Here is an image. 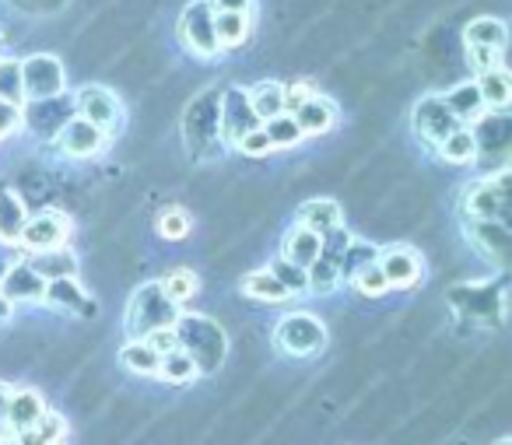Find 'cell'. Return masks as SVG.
Instances as JSON below:
<instances>
[{"label":"cell","instance_id":"cell-1","mask_svg":"<svg viewBox=\"0 0 512 445\" xmlns=\"http://www.w3.org/2000/svg\"><path fill=\"white\" fill-rule=\"evenodd\" d=\"M176 344L186 358L197 365V375H211L225 365L228 358V337L214 319L207 316H179L176 319Z\"/></svg>","mask_w":512,"mask_h":445},{"label":"cell","instance_id":"cell-2","mask_svg":"<svg viewBox=\"0 0 512 445\" xmlns=\"http://www.w3.org/2000/svg\"><path fill=\"white\" fill-rule=\"evenodd\" d=\"M179 316H183V312L165 295L162 284L158 281L141 284V288L134 291V298H130V309H127V337L148 340L151 333H158V330H172Z\"/></svg>","mask_w":512,"mask_h":445},{"label":"cell","instance_id":"cell-3","mask_svg":"<svg viewBox=\"0 0 512 445\" xmlns=\"http://www.w3.org/2000/svg\"><path fill=\"white\" fill-rule=\"evenodd\" d=\"M274 347L288 358H313L327 347V326L313 312H288L274 330Z\"/></svg>","mask_w":512,"mask_h":445},{"label":"cell","instance_id":"cell-4","mask_svg":"<svg viewBox=\"0 0 512 445\" xmlns=\"http://www.w3.org/2000/svg\"><path fill=\"white\" fill-rule=\"evenodd\" d=\"M18 71H22V92L29 102H50L64 95L67 74L53 53H32L18 64Z\"/></svg>","mask_w":512,"mask_h":445},{"label":"cell","instance_id":"cell-5","mask_svg":"<svg viewBox=\"0 0 512 445\" xmlns=\"http://www.w3.org/2000/svg\"><path fill=\"white\" fill-rule=\"evenodd\" d=\"M463 211H467L470 221H495V225H505V214H509V172H498V176L467 186V193H463Z\"/></svg>","mask_w":512,"mask_h":445},{"label":"cell","instance_id":"cell-6","mask_svg":"<svg viewBox=\"0 0 512 445\" xmlns=\"http://www.w3.org/2000/svg\"><path fill=\"white\" fill-rule=\"evenodd\" d=\"M264 123L256 120V113L249 109V99H246V88H228L221 95V106H218V137L225 144H239L246 134L260 130Z\"/></svg>","mask_w":512,"mask_h":445},{"label":"cell","instance_id":"cell-7","mask_svg":"<svg viewBox=\"0 0 512 445\" xmlns=\"http://www.w3.org/2000/svg\"><path fill=\"white\" fill-rule=\"evenodd\" d=\"M74 116L88 120L92 127H99L102 134L109 137L123 123V106H120V99H116V95L109 92V88L85 85L78 92V99H74Z\"/></svg>","mask_w":512,"mask_h":445},{"label":"cell","instance_id":"cell-8","mask_svg":"<svg viewBox=\"0 0 512 445\" xmlns=\"http://www.w3.org/2000/svg\"><path fill=\"white\" fill-rule=\"evenodd\" d=\"M67 235H71V218H67L64 211H43L25 221L18 246H22L25 253H46V249L67 246Z\"/></svg>","mask_w":512,"mask_h":445},{"label":"cell","instance_id":"cell-9","mask_svg":"<svg viewBox=\"0 0 512 445\" xmlns=\"http://www.w3.org/2000/svg\"><path fill=\"white\" fill-rule=\"evenodd\" d=\"M179 36L200 57H218V39H214V11L207 0H193L179 15Z\"/></svg>","mask_w":512,"mask_h":445},{"label":"cell","instance_id":"cell-10","mask_svg":"<svg viewBox=\"0 0 512 445\" xmlns=\"http://www.w3.org/2000/svg\"><path fill=\"white\" fill-rule=\"evenodd\" d=\"M411 127H414V134L428 144V148H439V144L446 141V137L453 134L460 123L453 120V113L446 109L442 95H428V99H421L418 106H414Z\"/></svg>","mask_w":512,"mask_h":445},{"label":"cell","instance_id":"cell-11","mask_svg":"<svg viewBox=\"0 0 512 445\" xmlns=\"http://www.w3.org/2000/svg\"><path fill=\"white\" fill-rule=\"evenodd\" d=\"M376 267L383 270L386 284L390 288H414V284L421 281V270H425V263H421V256L414 253L411 246H390L383 249V253L376 256Z\"/></svg>","mask_w":512,"mask_h":445},{"label":"cell","instance_id":"cell-12","mask_svg":"<svg viewBox=\"0 0 512 445\" xmlns=\"http://www.w3.org/2000/svg\"><path fill=\"white\" fill-rule=\"evenodd\" d=\"M102 144H106V134H102L99 127H92L88 120H81V116H71L57 134V148L64 151L67 158H78V162L81 158L99 155Z\"/></svg>","mask_w":512,"mask_h":445},{"label":"cell","instance_id":"cell-13","mask_svg":"<svg viewBox=\"0 0 512 445\" xmlns=\"http://www.w3.org/2000/svg\"><path fill=\"white\" fill-rule=\"evenodd\" d=\"M43 302L57 312H74V316H95L99 305L81 291L78 277H67V281H50L43 288Z\"/></svg>","mask_w":512,"mask_h":445},{"label":"cell","instance_id":"cell-14","mask_svg":"<svg viewBox=\"0 0 512 445\" xmlns=\"http://www.w3.org/2000/svg\"><path fill=\"white\" fill-rule=\"evenodd\" d=\"M43 288H46V281L39 274H32V267L25 260L4 270V281H0V295L8 298L11 305H18V302H43Z\"/></svg>","mask_w":512,"mask_h":445},{"label":"cell","instance_id":"cell-15","mask_svg":"<svg viewBox=\"0 0 512 445\" xmlns=\"http://www.w3.org/2000/svg\"><path fill=\"white\" fill-rule=\"evenodd\" d=\"M46 414V403L36 389H11L8 396V410H4V424L11 428V435L18 431H29L39 417Z\"/></svg>","mask_w":512,"mask_h":445},{"label":"cell","instance_id":"cell-16","mask_svg":"<svg viewBox=\"0 0 512 445\" xmlns=\"http://www.w3.org/2000/svg\"><path fill=\"white\" fill-rule=\"evenodd\" d=\"M25 263L32 267V274H39L46 284L50 281H67V277H78V256L67 246L46 249V253H29Z\"/></svg>","mask_w":512,"mask_h":445},{"label":"cell","instance_id":"cell-17","mask_svg":"<svg viewBox=\"0 0 512 445\" xmlns=\"http://www.w3.org/2000/svg\"><path fill=\"white\" fill-rule=\"evenodd\" d=\"M292 120L302 137H316V134H327V130L334 127L337 109H334V102L323 99V95H309V99L292 113Z\"/></svg>","mask_w":512,"mask_h":445},{"label":"cell","instance_id":"cell-18","mask_svg":"<svg viewBox=\"0 0 512 445\" xmlns=\"http://www.w3.org/2000/svg\"><path fill=\"white\" fill-rule=\"evenodd\" d=\"M299 225L302 228H309L313 235H330L334 228H341V218H344V211H341V204L337 200H327V197H316V200H306V204L299 207Z\"/></svg>","mask_w":512,"mask_h":445},{"label":"cell","instance_id":"cell-19","mask_svg":"<svg viewBox=\"0 0 512 445\" xmlns=\"http://www.w3.org/2000/svg\"><path fill=\"white\" fill-rule=\"evenodd\" d=\"M442 102H446V109L453 113V120L460 123V127H467V123L481 120V116L488 113V109H484L481 92H477L474 81H463V85L449 88V92L442 95Z\"/></svg>","mask_w":512,"mask_h":445},{"label":"cell","instance_id":"cell-20","mask_svg":"<svg viewBox=\"0 0 512 445\" xmlns=\"http://www.w3.org/2000/svg\"><path fill=\"white\" fill-rule=\"evenodd\" d=\"M246 99L260 123L285 113V85L281 81H256L253 88H246Z\"/></svg>","mask_w":512,"mask_h":445},{"label":"cell","instance_id":"cell-21","mask_svg":"<svg viewBox=\"0 0 512 445\" xmlns=\"http://www.w3.org/2000/svg\"><path fill=\"white\" fill-rule=\"evenodd\" d=\"M477 92H481V102L484 109H495V113H502L505 106H509L512 99V78L505 67H495V71H484L474 78Z\"/></svg>","mask_w":512,"mask_h":445},{"label":"cell","instance_id":"cell-22","mask_svg":"<svg viewBox=\"0 0 512 445\" xmlns=\"http://www.w3.org/2000/svg\"><path fill=\"white\" fill-rule=\"evenodd\" d=\"M320 256V235H313L309 228L295 225L292 232L285 235V249H281V260L295 263V267L309 270Z\"/></svg>","mask_w":512,"mask_h":445},{"label":"cell","instance_id":"cell-23","mask_svg":"<svg viewBox=\"0 0 512 445\" xmlns=\"http://www.w3.org/2000/svg\"><path fill=\"white\" fill-rule=\"evenodd\" d=\"M463 43L470 46H481V50H505L509 43V32H505V22L502 18H474V22L463 29Z\"/></svg>","mask_w":512,"mask_h":445},{"label":"cell","instance_id":"cell-24","mask_svg":"<svg viewBox=\"0 0 512 445\" xmlns=\"http://www.w3.org/2000/svg\"><path fill=\"white\" fill-rule=\"evenodd\" d=\"M64 438H67L64 414H53V410H46V414L39 417L29 431H18L15 442L18 445H64Z\"/></svg>","mask_w":512,"mask_h":445},{"label":"cell","instance_id":"cell-25","mask_svg":"<svg viewBox=\"0 0 512 445\" xmlns=\"http://www.w3.org/2000/svg\"><path fill=\"white\" fill-rule=\"evenodd\" d=\"M25 221H29V214H25L22 197L15 190H0V242L15 246L22 239Z\"/></svg>","mask_w":512,"mask_h":445},{"label":"cell","instance_id":"cell-26","mask_svg":"<svg viewBox=\"0 0 512 445\" xmlns=\"http://www.w3.org/2000/svg\"><path fill=\"white\" fill-rule=\"evenodd\" d=\"M442 155V162H449V165H470L477 158V134L470 127H456L453 134L446 137V141L435 148Z\"/></svg>","mask_w":512,"mask_h":445},{"label":"cell","instance_id":"cell-27","mask_svg":"<svg viewBox=\"0 0 512 445\" xmlns=\"http://www.w3.org/2000/svg\"><path fill=\"white\" fill-rule=\"evenodd\" d=\"M242 295H249L253 302H267V305H281V302H292L285 288L271 277V270H256V274L242 277Z\"/></svg>","mask_w":512,"mask_h":445},{"label":"cell","instance_id":"cell-28","mask_svg":"<svg viewBox=\"0 0 512 445\" xmlns=\"http://www.w3.org/2000/svg\"><path fill=\"white\" fill-rule=\"evenodd\" d=\"M120 361H123V368H127V372H134V375H155L162 354H158L148 340H127V344H123V351H120Z\"/></svg>","mask_w":512,"mask_h":445},{"label":"cell","instance_id":"cell-29","mask_svg":"<svg viewBox=\"0 0 512 445\" xmlns=\"http://www.w3.org/2000/svg\"><path fill=\"white\" fill-rule=\"evenodd\" d=\"M246 36H249V15H235V11L214 15V39H218V50L242 46Z\"/></svg>","mask_w":512,"mask_h":445},{"label":"cell","instance_id":"cell-30","mask_svg":"<svg viewBox=\"0 0 512 445\" xmlns=\"http://www.w3.org/2000/svg\"><path fill=\"white\" fill-rule=\"evenodd\" d=\"M155 375H158V379H165V382H176V386H186V382L197 379V365H193L183 351H172V354H162Z\"/></svg>","mask_w":512,"mask_h":445},{"label":"cell","instance_id":"cell-31","mask_svg":"<svg viewBox=\"0 0 512 445\" xmlns=\"http://www.w3.org/2000/svg\"><path fill=\"white\" fill-rule=\"evenodd\" d=\"M376 256H379V249H376V246L351 239V242H348V249H344V256H341V281H351V277H355L362 267L376 263Z\"/></svg>","mask_w":512,"mask_h":445},{"label":"cell","instance_id":"cell-32","mask_svg":"<svg viewBox=\"0 0 512 445\" xmlns=\"http://www.w3.org/2000/svg\"><path fill=\"white\" fill-rule=\"evenodd\" d=\"M158 284H162V291L176 305L190 302V298L197 295V274H193V270H186V267H179V270H172V274H165V281H158Z\"/></svg>","mask_w":512,"mask_h":445},{"label":"cell","instance_id":"cell-33","mask_svg":"<svg viewBox=\"0 0 512 445\" xmlns=\"http://www.w3.org/2000/svg\"><path fill=\"white\" fill-rule=\"evenodd\" d=\"M267 270H271V277H274V281H278L281 288H285L292 298H295V295H302V291H309V277H306V270L295 267V263H288V260H281V256H278V260H274Z\"/></svg>","mask_w":512,"mask_h":445},{"label":"cell","instance_id":"cell-34","mask_svg":"<svg viewBox=\"0 0 512 445\" xmlns=\"http://www.w3.org/2000/svg\"><path fill=\"white\" fill-rule=\"evenodd\" d=\"M264 134H267V141H271V148H295V144L302 141L299 127H295V120L288 113L267 120L264 123Z\"/></svg>","mask_w":512,"mask_h":445},{"label":"cell","instance_id":"cell-35","mask_svg":"<svg viewBox=\"0 0 512 445\" xmlns=\"http://www.w3.org/2000/svg\"><path fill=\"white\" fill-rule=\"evenodd\" d=\"M0 102H11V106H22V71H18V60H0Z\"/></svg>","mask_w":512,"mask_h":445},{"label":"cell","instance_id":"cell-36","mask_svg":"<svg viewBox=\"0 0 512 445\" xmlns=\"http://www.w3.org/2000/svg\"><path fill=\"white\" fill-rule=\"evenodd\" d=\"M351 284H355L362 295H369V298H379V295H386L390 291V284H386V277H383V270L376 267V263H369V267H362L355 277H351Z\"/></svg>","mask_w":512,"mask_h":445},{"label":"cell","instance_id":"cell-37","mask_svg":"<svg viewBox=\"0 0 512 445\" xmlns=\"http://www.w3.org/2000/svg\"><path fill=\"white\" fill-rule=\"evenodd\" d=\"M158 232H162V239H183V235L190 232V214H186L183 207H169V211H162V218H158Z\"/></svg>","mask_w":512,"mask_h":445},{"label":"cell","instance_id":"cell-38","mask_svg":"<svg viewBox=\"0 0 512 445\" xmlns=\"http://www.w3.org/2000/svg\"><path fill=\"white\" fill-rule=\"evenodd\" d=\"M467 60H470V71H474V78H477V74H484V71H495V67H502L498 50H481V46H470Z\"/></svg>","mask_w":512,"mask_h":445},{"label":"cell","instance_id":"cell-39","mask_svg":"<svg viewBox=\"0 0 512 445\" xmlns=\"http://www.w3.org/2000/svg\"><path fill=\"white\" fill-rule=\"evenodd\" d=\"M235 148H239L242 155H249V158H264L267 151H274V148H271V141H267V134H264V127L253 130V134H246L239 144H235Z\"/></svg>","mask_w":512,"mask_h":445},{"label":"cell","instance_id":"cell-40","mask_svg":"<svg viewBox=\"0 0 512 445\" xmlns=\"http://www.w3.org/2000/svg\"><path fill=\"white\" fill-rule=\"evenodd\" d=\"M22 127V106H11V102H0V137L18 134Z\"/></svg>","mask_w":512,"mask_h":445},{"label":"cell","instance_id":"cell-41","mask_svg":"<svg viewBox=\"0 0 512 445\" xmlns=\"http://www.w3.org/2000/svg\"><path fill=\"white\" fill-rule=\"evenodd\" d=\"M309 95H316V88L306 85V81H299V85H285V113L292 116L295 109H299L302 102L309 99Z\"/></svg>","mask_w":512,"mask_h":445},{"label":"cell","instance_id":"cell-42","mask_svg":"<svg viewBox=\"0 0 512 445\" xmlns=\"http://www.w3.org/2000/svg\"><path fill=\"white\" fill-rule=\"evenodd\" d=\"M148 344L155 347L158 354H172V351H179V344H176V330H158V333H151Z\"/></svg>","mask_w":512,"mask_h":445},{"label":"cell","instance_id":"cell-43","mask_svg":"<svg viewBox=\"0 0 512 445\" xmlns=\"http://www.w3.org/2000/svg\"><path fill=\"white\" fill-rule=\"evenodd\" d=\"M214 15H225V11H235V15H249L253 0H207Z\"/></svg>","mask_w":512,"mask_h":445},{"label":"cell","instance_id":"cell-44","mask_svg":"<svg viewBox=\"0 0 512 445\" xmlns=\"http://www.w3.org/2000/svg\"><path fill=\"white\" fill-rule=\"evenodd\" d=\"M11 312H15V305H11L8 298L0 295V323H8V319H11Z\"/></svg>","mask_w":512,"mask_h":445},{"label":"cell","instance_id":"cell-45","mask_svg":"<svg viewBox=\"0 0 512 445\" xmlns=\"http://www.w3.org/2000/svg\"><path fill=\"white\" fill-rule=\"evenodd\" d=\"M8 396H11V386L0 382V421H4V410H8Z\"/></svg>","mask_w":512,"mask_h":445},{"label":"cell","instance_id":"cell-46","mask_svg":"<svg viewBox=\"0 0 512 445\" xmlns=\"http://www.w3.org/2000/svg\"><path fill=\"white\" fill-rule=\"evenodd\" d=\"M4 438H11V428L4 421H0V442H4Z\"/></svg>","mask_w":512,"mask_h":445},{"label":"cell","instance_id":"cell-47","mask_svg":"<svg viewBox=\"0 0 512 445\" xmlns=\"http://www.w3.org/2000/svg\"><path fill=\"white\" fill-rule=\"evenodd\" d=\"M4 270H8V263H4V260H0V281H4Z\"/></svg>","mask_w":512,"mask_h":445},{"label":"cell","instance_id":"cell-48","mask_svg":"<svg viewBox=\"0 0 512 445\" xmlns=\"http://www.w3.org/2000/svg\"><path fill=\"white\" fill-rule=\"evenodd\" d=\"M0 445H18V442H15V435H11V438H4V442H0Z\"/></svg>","mask_w":512,"mask_h":445},{"label":"cell","instance_id":"cell-49","mask_svg":"<svg viewBox=\"0 0 512 445\" xmlns=\"http://www.w3.org/2000/svg\"><path fill=\"white\" fill-rule=\"evenodd\" d=\"M0 50H4V32H0Z\"/></svg>","mask_w":512,"mask_h":445},{"label":"cell","instance_id":"cell-50","mask_svg":"<svg viewBox=\"0 0 512 445\" xmlns=\"http://www.w3.org/2000/svg\"><path fill=\"white\" fill-rule=\"evenodd\" d=\"M498 445H512V442H509V438H502V442H498Z\"/></svg>","mask_w":512,"mask_h":445}]
</instances>
